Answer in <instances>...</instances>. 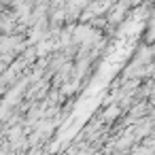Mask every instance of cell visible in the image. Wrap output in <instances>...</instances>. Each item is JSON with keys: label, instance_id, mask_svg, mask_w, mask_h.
Here are the masks:
<instances>
[{"label": "cell", "instance_id": "obj_1", "mask_svg": "<svg viewBox=\"0 0 155 155\" xmlns=\"http://www.w3.org/2000/svg\"><path fill=\"white\" fill-rule=\"evenodd\" d=\"M119 113H121V108H119L117 104H110V106L104 110V115H102V121H113V119H117V117H119Z\"/></svg>", "mask_w": 155, "mask_h": 155}]
</instances>
